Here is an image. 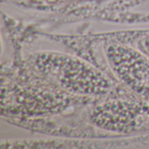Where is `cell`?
I'll return each mask as SVG.
<instances>
[{"mask_svg":"<svg viewBox=\"0 0 149 149\" xmlns=\"http://www.w3.org/2000/svg\"><path fill=\"white\" fill-rule=\"evenodd\" d=\"M106 56L113 74L144 100L149 101V60L127 46L111 44Z\"/></svg>","mask_w":149,"mask_h":149,"instance_id":"7a4b0ae2","label":"cell"},{"mask_svg":"<svg viewBox=\"0 0 149 149\" xmlns=\"http://www.w3.org/2000/svg\"><path fill=\"white\" fill-rule=\"evenodd\" d=\"M142 47H143L144 50H145L148 54H149V36L143 40Z\"/></svg>","mask_w":149,"mask_h":149,"instance_id":"277c9868","label":"cell"},{"mask_svg":"<svg viewBox=\"0 0 149 149\" xmlns=\"http://www.w3.org/2000/svg\"><path fill=\"white\" fill-rule=\"evenodd\" d=\"M92 121L103 129L128 133L149 126V105L145 102L110 101L96 107Z\"/></svg>","mask_w":149,"mask_h":149,"instance_id":"3957f363","label":"cell"},{"mask_svg":"<svg viewBox=\"0 0 149 149\" xmlns=\"http://www.w3.org/2000/svg\"><path fill=\"white\" fill-rule=\"evenodd\" d=\"M38 69L62 88L79 95L101 96L110 80L99 69L76 57L57 52H43L35 59Z\"/></svg>","mask_w":149,"mask_h":149,"instance_id":"6da1fadb","label":"cell"}]
</instances>
